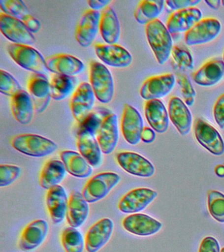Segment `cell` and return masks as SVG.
Listing matches in <instances>:
<instances>
[{
	"instance_id": "1",
	"label": "cell",
	"mask_w": 224,
	"mask_h": 252,
	"mask_svg": "<svg viewBox=\"0 0 224 252\" xmlns=\"http://www.w3.org/2000/svg\"><path fill=\"white\" fill-rule=\"evenodd\" d=\"M147 41L159 64H164L172 55L173 41L166 26L157 19L145 25Z\"/></svg>"
},
{
	"instance_id": "2",
	"label": "cell",
	"mask_w": 224,
	"mask_h": 252,
	"mask_svg": "<svg viewBox=\"0 0 224 252\" xmlns=\"http://www.w3.org/2000/svg\"><path fill=\"white\" fill-rule=\"evenodd\" d=\"M13 149L29 157L42 158L52 155L58 145L52 140L36 134H20L11 138Z\"/></svg>"
},
{
	"instance_id": "3",
	"label": "cell",
	"mask_w": 224,
	"mask_h": 252,
	"mask_svg": "<svg viewBox=\"0 0 224 252\" xmlns=\"http://www.w3.org/2000/svg\"><path fill=\"white\" fill-rule=\"evenodd\" d=\"M7 50L12 60L25 70L45 76L48 74L46 59L34 47L11 43Z\"/></svg>"
},
{
	"instance_id": "4",
	"label": "cell",
	"mask_w": 224,
	"mask_h": 252,
	"mask_svg": "<svg viewBox=\"0 0 224 252\" xmlns=\"http://www.w3.org/2000/svg\"><path fill=\"white\" fill-rule=\"evenodd\" d=\"M90 82L96 97L103 104L110 103L115 95V83L109 69L93 61L90 64Z\"/></svg>"
},
{
	"instance_id": "5",
	"label": "cell",
	"mask_w": 224,
	"mask_h": 252,
	"mask_svg": "<svg viewBox=\"0 0 224 252\" xmlns=\"http://www.w3.org/2000/svg\"><path fill=\"white\" fill-rule=\"evenodd\" d=\"M115 172H103L92 177L84 187L82 194L89 204L103 200L121 181Z\"/></svg>"
},
{
	"instance_id": "6",
	"label": "cell",
	"mask_w": 224,
	"mask_h": 252,
	"mask_svg": "<svg viewBox=\"0 0 224 252\" xmlns=\"http://www.w3.org/2000/svg\"><path fill=\"white\" fill-rule=\"evenodd\" d=\"M0 30L7 39L15 44L31 46L36 43L34 34L22 21L3 12L0 13Z\"/></svg>"
},
{
	"instance_id": "7",
	"label": "cell",
	"mask_w": 224,
	"mask_h": 252,
	"mask_svg": "<svg viewBox=\"0 0 224 252\" xmlns=\"http://www.w3.org/2000/svg\"><path fill=\"white\" fill-rule=\"evenodd\" d=\"M96 98L89 83H80L74 91L70 99V107L72 116L79 125L91 114Z\"/></svg>"
},
{
	"instance_id": "8",
	"label": "cell",
	"mask_w": 224,
	"mask_h": 252,
	"mask_svg": "<svg viewBox=\"0 0 224 252\" xmlns=\"http://www.w3.org/2000/svg\"><path fill=\"white\" fill-rule=\"evenodd\" d=\"M222 25L215 18L200 20L185 34V41L189 46L205 44L214 40L220 34Z\"/></svg>"
},
{
	"instance_id": "9",
	"label": "cell",
	"mask_w": 224,
	"mask_h": 252,
	"mask_svg": "<svg viewBox=\"0 0 224 252\" xmlns=\"http://www.w3.org/2000/svg\"><path fill=\"white\" fill-rule=\"evenodd\" d=\"M96 137L102 153L106 155L113 153L119 140V124L115 114L109 113L104 116Z\"/></svg>"
},
{
	"instance_id": "10",
	"label": "cell",
	"mask_w": 224,
	"mask_h": 252,
	"mask_svg": "<svg viewBox=\"0 0 224 252\" xmlns=\"http://www.w3.org/2000/svg\"><path fill=\"white\" fill-rule=\"evenodd\" d=\"M158 196L157 191L149 188L133 189L119 201L118 208L124 214H137L145 210Z\"/></svg>"
},
{
	"instance_id": "11",
	"label": "cell",
	"mask_w": 224,
	"mask_h": 252,
	"mask_svg": "<svg viewBox=\"0 0 224 252\" xmlns=\"http://www.w3.org/2000/svg\"><path fill=\"white\" fill-rule=\"evenodd\" d=\"M27 88L34 103L35 111L42 113L52 99L50 82L45 75L33 73L27 82Z\"/></svg>"
},
{
	"instance_id": "12",
	"label": "cell",
	"mask_w": 224,
	"mask_h": 252,
	"mask_svg": "<svg viewBox=\"0 0 224 252\" xmlns=\"http://www.w3.org/2000/svg\"><path fill=\"white\" fill-rule=\"evenodd\" d=\"M116 159L120 167L129 174L144 178H149L155 174V168L153 163L139 154L121 152L117 154Z\"/></svg>"
},
{
	"instance_id": "13",
	"label": "cell",
	"mask_w": 224,
	"mask_h": 252,
	"mask_svg": "<svg viewBox=\"0 0 224 252\" xmlns=\"http://www.w3.org/2000/svg\"><path fill=\"white\" fill-rule=\"evenodd\" d=\"M101 13L91 9L86 10L78 21L75 30V38L82 47H88L94 43L99 32Z\"/></svg>"
},
{
	"instance_id": "14",
	"label": "cell",
	"mask_w": 224,
	"mask_h": 252,
	"mask_svg": "<svg viewBox=\"0 0 224 252\" xmlns=\"http://www.w3.org/2000/svg\"><path fill=\"white\" fill-rule=\"evenodd\" d=\"M194 133L198 143L212 155H223L224 140L219 132L213 126L203 120H196L194 124Z\"/></svg>"
},
{
	"instance_id": "15",
	"label": "cell",
	"mask_w": 224,
	"mask_h": 252,
	"mask_svg": "<svg viewBox=\"0 0 224 252\" xmlns=\"http://www.w3.org/2000/svg\"><path fill=\"white\" fill-rule=\"evenodd\" d=\"M144 127L140 113L130 104H125L122 116L121 129L127 143L131 145L140 143Z\"/></svg>"
},
{
	"instance_id": "16",
	"label": "cell",
	"mask_w": 224,
	"mask_h": 252,
	"mask_svg": "<svg viewBox=\"0 0 224 252\" xmlns=\"http://www.w3.org/2000/svg\"><path fill=\"white\" fill-rule=\"evenodd\" d=\"M94 49L98 58L110 66L119 68H127L132 63V56L128 51L121 45L97 43Z\"/></svg>"
},
{
	"instance_id": "17",
	"label": "cell",
	"mask_w": 224,
	"mask_h": 252,
	"mask_svg": "<svg viewBox=\"0 0 224 252\" xmlns=\"http://www.w3.org/2000/svg\"><path fill=\"white\" fill-rule=\"evenodd\" d=\"M176 84V76L165 74L151 77L143 82L140 89V95L146 100L160 99L168 95Z\"/></svg>"
},
{
	"instance_id": "18",
	"label": "cell",
	"mask_w": 224,
	"mask_h": 252,
	"mask_svg": "<svg viewBox=\"0 0 224 252\" xmlns=\"http://www.w3.org/2000/svg\"><path fill=\"white\" fill-rule=\"evenodd\" d=\"M114 222L109 218L98 220L88 230L85 237V246L88 252H97L111 239L114 230Z\"/></svg>"
},
{
	"instance_id": "19",
	"label": "cell",
	"mask_w": 224,
	"mask_h": 252,
	"mask_svg": "<svg viewBox=\"0 0 224 252\" xmlns=\"http://www.w3.org/2000/svg\"><path fill=\"white\" fill-rule=\"evenodd\" d=\"M49 232V224L44 220H35L23 229L19 241V247L25 252H30L40 247Z\"/></svg>"
},
{
	"instance_id": "20",
	"label": "cell",
	"mask_w": 224,
	"mask_h": 252,
	"mask_svg": "<svg viewBox=\"0 0 224 252\" xmlns=\"http://www.w3.org/2000/svg\"><path fill=\"white\" fill-rule=\"evenodd\" d=\"M123 228L129 233L148 236L157 233L162 224L159 220L143 214H133L126 217L122 222Z\"/></svg>"
},
{
	"instance_id": "21",
	"label": "cell",
	"mask_w": 224,
	"mask_h": 252,
	"mask_svg": "<svg viewBox=\"0 0 224 252\" xmlns=\"http://www.w3.org/2000/svg\"><path fill=\"white\" fill-rule=\"evenodd\" d=\"M76 145L80 155L92 167H98L101 164L103 153L95 133L80 128L76 137Z\"/></svg>"
},
{
	"instance_id": "22",
	"label": "cell",
	"mask_w": 224,
	"mask_h": 252,
	"mask_svg": "<svg viewBox=\"0 0 224 252\" xmlns=\"http://www.w3.org/2000/svg\"><path fill=\"white\" fill-rule=\"evenodd\" d=\"M202 13L197 7L178 10L170 16L166 28L170 33L187 32L202 19Z\"/></svg>"
},
{
	"instance_id": "23",
	"label": "cell",
	"mask_w": 224,
	"mask_h": 252,
	"mask_svg": "<svg viewBox=\"0 0 224 252\" xmlns=\"http://www.w3.org/2000/svg\"><path fill=\"white\" fill-rule=\"evenodd\" d=\"M47 67L54 74L73 77L84 69V63L77 57L68 54H57L47 57Z\"/></svg>"
},
{
	"instance_id": "24",
	"label": "cell",
	"mask_w": 224,
	"mask_h": 252,
	"mask_svg": "<svg viewBox=\"0 0 224 252\" xmlns=\"http://www.w3.org/2000/svg\"><path fill=\"white\" fill-rule=\"evenodd\" d=\"M46 201L52 222L61 223L66 217L68 204L67 194L64 187L59 185L48 190Z\"/></svg>"
},
{
	"instance_id": "25",
	"label": "cell",
	"mask_w": 224,
	"mask_h": 252,
	"mask_svg": "<svg viewBox=\"0 0 224 252\" xmlns=\"http://www.w3.org/2000/svg\"><path fill=\"white\" fill-rule=\"evenodd\" d=\"M168 114L171 121L183 136L192 130V118L187 104L181 98L173 96L168 103Z\"/></svg>"
},
{
	"instance_id": "26",
	"label": "cell",
	"mask_w": 224,
	"mask_h": 252,
	"mask_svg": "<svg viewBox=\"0 0 224 252\" xmlns=\"http://www.w3.org/2000/svg\"><path fill=\"white\" fill-rule=\"evenodd\" d=\"M89 203L84 199L82 193L74 190L68 199L66 220L72 227L78 228L87 220L89 216Z\"/></svg>"
},
{
	"instance_id": "27",
	"label": "cell",
	"mask_w": 224,
	"mask_h": 252,
	"mask_svg": "<svg viewBox=\"0 0 224 252\" xmlns=\"http://www.w3.org/2000/svg\"><path fill=\"white\" fill-rule=\"evenodd\" d=\"M145 118L154 131L164 133L169 127V114L163 102L159 99L147 100L145 104Z\"/></svg>"
},
{
	"instance_id": "28",
	"label": "cell",
	"mask_w": 224,
	"mask_h": 252,
	"mask_svg": "<svg viewBox=\"0 0 224 252\" xmlns=\"http://www.w3.org/2000/svg\"><path fill=\"white\" fill-rule=\"evenodd\" d=\"M99 32L107 44H117L121 37V25L115 10L109 5L103 9L100 17Z\"/></svg>"
},
{
	"instance_id": "29",
	"label": "cell",
	"mask_w": 224,
	"mask_h": 252,
	"mask_svg": "<svg viewBox=\"0 0 224 252\" xmlns=\"http://www.w3.org/2000/svg\"><path fill=\"white\" fill-rule=\"evenodd\" d=\"M224 76V62L220 59H212L203 65L193 75V80L198 86H215Z\"/></svg>"
},
{
	"instance_id": "30",
	"label": "cell",
	"mask_w": 224,
	"mask_h": 252,
	"mask_svg": "<svg viewBox=\"0 0 224 252\" xmlns=\"http://www.w3.org/2000/svg\"><path fill=\"white\" fill-rule=\"evenodd\" d=\"M11 110L13 117L22 125H29L33 120L34 103L30 94L22 90L11 98Z\"/></svg>"
},
{
	"instance_id": "31",
	"label": "cell",
	"mask_w": 224,
	"mask_h": 252,
	"mask_svg": "<svg viewBox=\"0 0 224 252\" xmlns=\"http://www.w3.org/2000/svg\"><path fill=\"white\" fill-rule=\"evenodd\" d=\"M61 159L70 175L77 178H88L93 173L91 165L80 153L64 151L60 153Z\"/></svg>"
},
{
	"instance_id": "32",
	"label": "cell",
	"mask_w": 224,
	"mask_h": 252,
	"mask_svg": "<svg viewBox=\"0 0 224 252\" xmlns=\"http://www.w3.org/2000/svg\"><path fill=\"white\" fill-rule=\"evenodd\" d=\"M66 170L64 162L59 159H50L45 163L39 177V184L46 190L59 185L65 177Z\"/></svg>"
},
{
	"instance_id": "33",
	"label": "cell",
	"mask_w": 224,
	"mask_h": 252,
	"mask_svg": "<svg viewBox=\"0 0 224 252\" xmlns=\"http://www.w3.org/2000/svg\"><path fill=\"white\" fill-rule=\"evenodd\" d=\"M162 0H142L139 1L134 13V17L137 23L147 25L157 19L164 9Z\"/></svg>"
},
{
	"instance_id": "34",
	"label": "cell",
	"mask_w": 224,
	"mask_h": 252,
	"mask_svg": "<svg viewBox=\"0 0 224 252\" xmlns=\"http://www.w3.org/2000/svg\"><path fill=\"white\" fill-rule=\"evenodd\" d=\"M74 77L54 74L50 81L51 93L53 99L60 101L67 97L75 88Z\"/></svg>"
},
{
	"instance_id": "35",
	"label": "cell",
	"mask_w": 224,
	"mask_h": 252,
	"mask_svg": "<svg viewBox=\"0 0 224 252\" xmlns=\"http://www.w3.org/2000/svg\"><path fill=\"white\" fill-rule=\"evenodd\" d=\"M62 244L65 252H83L85 240L76 228H66L62 234Z\"/></svg>"
},
{
	"instance_id": "36",
	"label": "cell",
	"mask_w": 224,
	"mask_h": 252,
	"mask_svg": "<svg viewBox=\"0 0 224 252\" xmlns=\"http://www.w3.org/2000/svg\"><path fill=\"white\" fill-rule=\"evenodd\" d=\"M173 60L176 66L174 68H179L181 71L192 70L194 68V61L190 51L186 47L180 45H175L172 51Z\"/></svg>"
},
{
	"instance_id": "37",
	"label": "cell",
	"mask_w": 224,
	"mask_h": 252,
	"mask_svg": "<svg viewBox=\"0 0 224 252\" xmlns=\"http://www.w3.org/2000/svg\"><path fill=\"white\" fill-rule=\"evenodd\" d=\"M208 206L212 218L218 222H224V194L216 190L210 191Z\"/></svg>"
},
{
	"instance_id": "38",
	"label": "cell",
	"mask_w": 224,
	"mask_h": 252,
	"mask_svg": "<svg viewBox=\"0 0 224 252\" xmlns=\"http://www.w3.org/2000/svg\"><path fill=\"white\" fill-rule=\"evenodd\" d=\"M0 8L3 13L21 21L29 14L26 5L20 0H0Z\"/></svg>"
},
{
	"instance_id": "39",
	"label": "cell",
	"mask_w": 224,
	"mask_h": 252,
	"mask_svg": "<svg viewBox=\"0 0 224 252\" xmlns=\"http://www.w3.org/2000/svg\"><path fill=\"white\" fill-rule=\"evenodd\" d=\"M22 88L16 79L6 71L0 70V92L5 96L13 97L21 92Z\"/></svg>"
},
{
	"instance_id": "40",
	"label": "cell",
	"mask_w": 224,
	"mask_h": 252,
	"mask_svg": "<svg viewBox=\"0 0 224 252\" xmlns=\"http://www.w3.org/2000/svg\"><path fill=\"white\" fill-rule=\"evenodd\" d=\"M176 78L183 97L184 98L185 103L189 106L193 105L196 92L192 86L190 79L186 74L178 70L176 71Z\"/></svg>"
},
{
	"instance_id": "41",
	"label": "cell",
	"mask_w": 224,
	"mask_h": 252,
	"mask_svg": "<svg viewBox=\"0 0 224 252\" xmlns=\"http://www.w3.org/2000/svg\"><path fill=\"white\" fill-rule=\"evenodd\" d=\"M21 174L20 167L15 165H0V187H6L12 185Z\"/></svg>"
},
{
	"instance_id": "42",
	"label": "cell",
	"mask_w": 224,
	"mask_h": 252,
	"mask_svg": "<svg viewBox=\"0 0 224 252\" xmlns=\"http://www.w3.org/2000/svg\"><path fill=\"white\" fill-rule=\"evenodd\" d=\"M214 116L220 129H224V94L216 100L214 106Z\"/></svg>"
},
{
	"instance_id": "43",
	"label": "cell",
	"mask_w": 224,
	"mask_h": 252,
	"mask_svg": "<svg viewBox=\"0 0 224 252\" xmlns=\"http://www.w3.org/2000/svg\"><path fill=\"white\" fill-rule=\"evenodd\" d=\"M165 2L171 9L176 11L189 7H194L201 1L200 0H168Z\"/></svg>"
},
{
	"instance_id": "44",
	"label": "cell",
	"mask_w": 224,
	"mask_h": 252,
	"mask_svg": "<svg viewBox=\"0 0 224 252\" xmlns=\"http://www.w3.org/2000/svg\"><path fill=\"white\" fill-rule=\"evenodd\" d=\"M198 252H221V251H220V244L217 240L212 236H207L204 238L200 243Z\"/></svg>"
},
{
	"instance_id": "45",
	"label": "cell",
	"mask_w": 224,
	"mask_h": 252,
	"mask_svg": "<svg viewBox=\"0 0 224 252\" xmlns=\"http://www.w3.org/2000/svg\"><path fill=\"white\" fill-rule=\"evenodd\" d=\"M23 23L32 33H38L41 29V24L38 19L30 13L22 20Z\"/></svg>"
},
{
	"instance_id": "46",
	"label": "cell",
	"mask_w": 224,
	"mask_h": 252,
	"mask_svg": "<svg viewBox=\"0 0 224 252\" xmlns=\"http://www.w3.org/2000/svg\"><path fill=\"white\" fill-rule=\"evenodd\" d=\"M111 3L110 0H89L88 1V5L92 10L98 11L101 9H105Z\"/></svg>"
},
{
	"instance_id": "47",
	"label": "cell",
	"mask_w": 224,
	"mask_h": 252,
	"mask_svg": "<svg viewBox=\"0 0 224 252\" xmlns=\"http://www.w3.org/2000/svg\"><path fill=\"white\" fill-rule=\"evenodd\" d=\"M156 134L154 130L150 127H145L141 135V141L145 143H151L155 141Z\"/></svg>"
},
{
	"instance_id": "48",
	"label": "cell",
	"mask_w": 224,
	"mask_h": 252,
	"mask_svg": "<svg viewBox=\"0 0 224 252\" xmlns=\"http://www.w3.org/2000/svg\"><path fill=\"white\" fill-rule=\"evenodd\" d=\"M206 4L212 9L218 10L221 5L222 1L220 0H206L204 1Z\"/></svg>"
},
{
	"instance_id": "49",
	"label": "cell",
	"mask_w": 224,
	"mask_h": 252,
	"mask_svg": "<svg viewBox=\"0 0 224 252\" xmlns=\"http://www.w3.org/2000/svg\"><path fill=\"white\" fill-rule=\"evenodd\" d=\"M215 172L218 177H224V165H220L216 167Z\"/></svg>"
},
{
	"instance_id": "50",
	"label": "cell",
	"mask_w": 224,
	"mask_h": 252,
	"mask_svg": "<svg viewBox=\"0 0 224 252\" xmlns=\"http://www.w3.org/2000/svg\"><path fill=\"white\" fill-rule=\"evenodd\" d=\"M222 5H223L224 7V0H223V1H222Z\"/></svg>"
},
{
	"instance_id": "51",
	"label": "cell",
	"mask_w": 224,
	"mask_h": 252,
	"mask_svg": "<svg viewBox=\"0 0 224 252\" xmlns=\"http://www.w3.org/2000/svg\"><path fill=\"white\" fill-rule=\"evenodd\" d=\"M221 252H224V247L223 248H222V249L221 250Z\"/></svg>"
},
{
	"instance_id": "52",
	"label": "cell",
	"mask_w": 224,
	"mask_h": 252,
	"mask_svg": "<svg viewBox=\"0 0 224 252\" xmlns=\"http://www.w3.org/2000/svg\"><path fill=\"white\" fill-rule=\"evenodd\" d=\"M223 61H224V55H223Z\"/></svg>"
}]
</instances>
